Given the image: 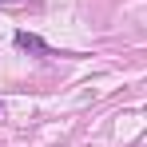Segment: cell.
<instances>
[{
  "instance_id": "cell-2",
  "label": "cell",
  "mask_w": 147,
  "mask_h": 147,
  "mask_svg": "<svg viewBox=\"0 0 147 147\" xmlns=\"http://www.w3.org/2000/svg\"><path fill=\"white\" fill-rule=\"evenodd\" d=\"M0 4H16V0H0Z\"/></svg>"
},
{
  "instance_id": "cell-3",
  "label": "cell",
  "mask_w": 147,
  "mask_h": 147,
  "mask_svg": "<svg viewBox=\"0 0 147 147\" xmlns=\"http://www.w3.org/2000/svg\"><path fill=\"white\" fill-rule=\"evenodd\" d=\"M0 115H4V107H0Z\"/></svg>"
},
{
  "instance_id": "cell-1",
  "label": "cell",
  "mask_w": 147,
  "mask_h": 147,
  "mask_svg": "<svg viewBox=\"0 0 147 147\" xmlns=\"http://www.w3.org/2000/svg\"><path fill=\"white\" fill-rule=\"evenodd\" d=\"M16 48H24V52H36V56H56V52L36 36V32H16Z\"/></svg>"
}]
</instances>
